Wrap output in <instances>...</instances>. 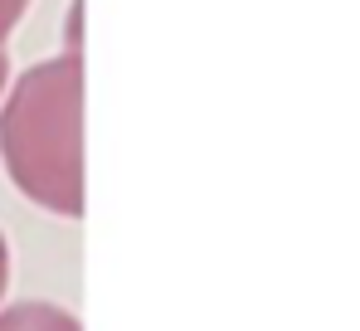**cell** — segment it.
<instances>
[{"instance_id":"3","label":"cell","mask_w":360,"mask_h":331,"mask_svg":"<svg viewBox=\"0 0 360 331\" xmlns=\"http://www.w3.org/2000/svg\"><path fill=\"white\" fill-rule=\"evenodd\" d=\"M25 10H30V0H0V49H5V44H10V35L20 30Z\"/></svg>"},{"instance_id":"1","label":"cell","mask_w":360,"mask_h":331,"mask_svg":"<svg viewBox=\"0 0 360 331\" xmlns=\"http://www.w3.org/2000/svg\"><path fill=\"white\" fill-rule=\"evenodd\" d=\"M0 166L44 215H83V54H54L5 83Z\"/></svg>"},{"instance_id":"4","label":"cell","mask_w":360,"mask_h":331,"mask_svg":"<svg viewBox=\"0 0 360 331\" xmlns=\"http://www.w3.org/2000/svg\"><path fill=\"white\" fill-rule=\"evenodd\" d=\"M5 292H10V244L0 234V302H5Z\"/></svg>"},{"instance_id":"2","label":"cell","mask_w":360,"mask_h":331,"mask_svg":"<svg viewBox=\"0 0 360 331\" xmlns=\"http://www.w3.org/2000/svg\"><path fill=\"white\" fill-rule=\"evenodd\" d=\"M0 331H83V327L59 302H15V307H0Z\"/></svg>"},{"instance_id":"5","label":"cell","mask_w":360,"mask_h":331,"mask_svg":"<svg viewBox=\"0 0 360 331\" xmlns=\"http://www.w3.org/2000/svg\"><path fill=\"white\" fill-rule=\"evenodd\" d=\"M5 83H10V54L0 49V93H5Z\"/></svg>"}]
</instances>
